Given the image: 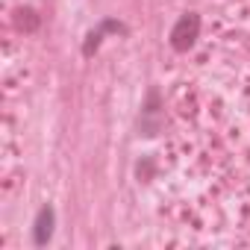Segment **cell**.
I'll use <instances>...</instances> for the list:
<instances>
[{
	"label": "cell",
	"mask_w": 250,
	"mask_h": 250,
	"mask_svg": "<svg viewBox=\"0 0 250 250\" xmlns=\"http://www.w3.org/2000/svg\"><path fill=\"white\" fill-rule=\"evenodd\" d=\"M50 232H53V209L42 206V212L36 218V244H47Z\"/></svg>",
	"instance_id": "cell-2"
},
{
	"label": "cell",
	"mask_w": 250,
	"mask_h": 250,
	"mask_svg": "<svg viewBox=\"0 0 250 250\" xmlns=\"http://www.w3.org/2000/svg\"><path fill=\"white\" fill-rule=\"evenodd\" d=\"M197 30H200V18H197L194 12L183 15V18L177 21L174 33H171V44H174L177 50H188V47L194 44V39H197Z\"/></svg>",
	"instance_id": "cell-1"
}]
</instances>
